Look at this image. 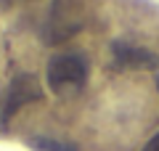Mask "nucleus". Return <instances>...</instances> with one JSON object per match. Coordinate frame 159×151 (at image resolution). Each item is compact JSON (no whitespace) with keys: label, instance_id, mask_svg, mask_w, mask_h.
I'll use <instances>...</instances> for the list:
<instances>
[{"label":"nucleus","instance_id":"nucleus-1","mask_svg":"<svg viewBox=\"0 0 159 151\" xmlns=\"http://www.w3.org/2000/svg\"><path fill=\"white\" fill-rule=\"evenodd\" d=\"M90 66H88V58L72 50V53H53L45 64V82L48 90L58 98H69V95H77L80 90L85 88Z\"/></svg>","mask_w":159,"mask_h":151},{"label":"nucleus","instance_id":"nucleus-2","mask_svg":"<svg viewBox=\"0 0 159 151\" xmlns=\"http://www.w3.org/2000/svg\"><path fill=\"white\" fill-rule=\"evenodd\" d=\"M45 95L43 82L32 72H19L0 88V125H8L24 106L34 103Z\"/></svg>","mask_w":159,"mask_h":151},{"label":"nucleus","instance_id":"nucleus-3","mask_svg":"<svg viewBox=\"0 0 159 151\" xmlns=\"http://www.w3.org/2000/svg\"><path fill=\"white\" fill-rule=\"evenodd\" d=\"M111 66L114 69H157L159 72V56L143 45L127 43V40H114L111 43Z\"/></svg>","mask_w":159,"mask_h":151},{"label":"nucleus","instance_id":"nucleus-4","mask_svg":"<svg viewBox=\"0 0 159 151\" xmlns=\"http://www.w3.org/2000/svg\"><path fill=\"white\" fill-rule=\"evenodd\" d=\"M32 146L37 151H77V146L66 143V140H58V138H34Z\"/></svg>","mask_w":159,"mask_h":151},{"label":"nucleus","instance_id":"nucleus-5","mask_svg":"<svg viewBox=\"0 0 159 151\" xmlns=\"http://www.w3.org/2000/svg\"><path fill=\"white\" fill-rule=\"evenodd\" d=\"M141 151H159V133H154L151 138L146 140V146H143Z\"/></svg>","mask_w":159,"mask_h":151},{"label":"nucleus","instance_id":"nucleus-6","mask_svg":"<svg viewBox=\"0 0 159 151\" xmlns=\"http://www.w3.org/2000/svg\"><path fill=\"white\" fill-rule=\"evenodd\" d=\"M24 0H0V8L3 11H8V8H16V6H21Z\"/></svg>","mask_w":159,"mask_h":151},{"label":"nucleus","instance_id":"nucleus-7","mask_svg":"<svg viewBox=\"0 0 159 151\" xmlns=\"http://www.w3.org/2000/svg\"><path fill=\"white\" fill-rule=\"evenodd\" d=\"M154 82H157V90H159V72L154 74Z\"/></svg>","mask_w":159,"mask_h":151}]
</instances>
